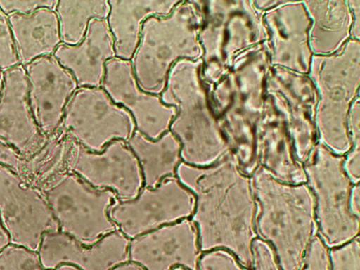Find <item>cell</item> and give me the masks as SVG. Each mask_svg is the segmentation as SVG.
<instances>
[{
	"instance_id": "13",
	"label": "cell",
	"mask_w": 360,
	"mask_h": 270,
	"mask_svg": "<svg viewBox=\"0 0 360 270\" xmlns=\"http://www.w3.org/2000/svg\"><path fill=\"white\" fill-rule=\"evenodd\" d=\"M23 67L32 114L41 133L49 136L59 129L65 107L78 85L53 55L39 57Z\"/></svg>"
},
{
	"instance_id": "9",
	"label": "cell",
	"mask_w": 360,
	"mask_h": 270,
	"mask_svg": "<svg viewBox=\"0 0 360 270\" xmlns=\"http://www.w3.org/2000/svg\"><path fill=\"white\" fill-rule=\"evenodd\" d=\"M0 221L11 244L37 252L44 233L59 230L41 191L1 164Z\"/></svg>"
},
{
	"instance_id": "28",
	"label": "cell",
	"mask_w": 360,
	"mask_h": 270,
	"mask_svg": "<svg viewBox=\"0 0 360 270\" xmlns=\"http://www.w3.org/2000/svg\"><path fill=\"white\" fill-rule=\"evenodd\" d=\"M56 4V0H0V8L6 15L29 14L41 8L54 10Z\"/></svg>"
},
{
	"instance_id": "15",
	"label": "cell",
	"mask_w": 360,
	"mask_h": 270,
	"mask_svg": "<svg viewBox=\"0 0 360 270\" xmlns=\"http://www.w3.org/2000/svg\"><path fill=\"white\" fill-rule=\"evenodd\" d=\"M46 139L37 125L30 108L28 82L24 67L19 64L4 71L0 96V141L26 159Z\"/></svg>"
},
{
	"instance_id": "20",
	"label": "cell",
	"mask_w": 360,
	"mask_h": 270,
	"mask_svg": "<svg viewBox=\"0 0 360 270\" xmlns=\"http://www.w3.org/2000/svg\"><path fill=\"white\" fill-rule=\"evenodd\" d=\"M73 140L60 128L47 136L44 144L24 159L20 175L41 191L68 172V159Z\"/></svg>"
},
{
	"instance_id": "1",
	"label": "cell",
	"mask_w": 360,
	"mask_h": 270,
	"mask_svg": "<svg viewBox=\"0 0 360 270\" xmlns=\"http://www.w3.org/2000/svg\"><path fill=\"white\" fill-rule=\"evenodd\" d=\"M176 177L195 197L191 219L198 229L201 252L228 250L252 269L257 205L251 178L240 169L233 153L207 167L181 162Z\"/></svg>"
},
{
	"instance_id": "25",
	"label": "cell",
	"mask_w": 360,
	"mask_h": 270,
	"mask_svg": "<svg viewBox=\"0 0 360 270\" xmlns=\"http://www.w3.org/2000/svg\"><path fill=\"white\" fill-rule=\"evenodd\" d=\"M19 64L8 15L0 8V70L4 72Z\"/></svg>"
},
{
	"instance_id": "35",
	"label": "cell",
	"mask_w": 360,
	"mask_h": 270,
	"mask_svg": "<svg viewBox=\"0 0 360 270\" xmlns=\"http://www.w3.org/2000/svg\"><path fill=\"white\" fill-rule=\"evenodd\" d=\"M173 270H189V269H185V268H183V267H176V268H175Z\"/></svg>"
},
{
	"instance_id": "18",
	"label": "cell",
	"mask_w": 360,
	"mask_h": 270,
	"mask_svg": "<svg viewBox=\"0 0 360 270\" xmlns=\"http://www.w3.org/2000/svg\"><path fill=\"white\" fill-rule=\"evenodd\" d=\"M8 20L15 53L22 66L39 57L53 55L61 44L54 10L41 8L29 14L11 13Z\"/></svg>"
},
{
	"instance_id": "29",
	"label": "cell",
	"mask_w": 360,
	"mask_h": 270,
	"mask_svg": "<svg viewBox=\"0 0 360 270\" xmlns=\"http://www.w3.org/2000/svg\"><path fill=\"white\" fill-rule=\"evenodd\" d=\"M359 143H355L354 149L350 151L345 158H344V169L353 184H359L360 181Z\"/></svg>"
},
{
	"instance_id": "2",
	"label": "cell",
	"mask_w": 360,
	"mask_h": 270,
	"mask_svg": "<svg viewBox=\"0 0 360 270\" xmlns=\"http://www.w3.org/2000/svg\"><path fill=\"white\" fill-rule=\"evenodd\" d=\"M257 237L272 248L281 270H300L317 234L314 195L306 183L274 178L260 166L250 176Z\"/></svg>"
},
{
	"instance_id": "8",
	"label": "cell",
	"mask_w": 360,
	"mask_h": 270,
	"mask_svg": "<svg viewBox=\"0 0 360 270\" xmlns=\"http://www.w3.org/2000/svg\"><path fill=\"white\" fill-rule=\"evenodd\" d=\"M195 197L176 176L162 180L155 188L143 186L130 200H116L109 216L117 230L129 239L161 226L191 219Z\"/></svg>"
},
{
	"instance_id": "19",
	"label": "cell",
	"mask_w": 360,
	"mask_h": 270,
	"mask_svg": "<svg viewBox=\"0 0 360 270\" xmlns=\"http://www.w3.org/2000/svg\"><path fill=\"white\" fill-rule=\"evenodd\" d=\"M138 162L143 186L155 188L162 180L176 176L181 158V144L169 131L150 139L136 130L126 141Z\"/></svg>"
},
{
	"instance_id": "22",
	"label": "cell",
	"mask_w": 360,
	"mask_h": 270,
	"mask_svg": "<svg viewBox=\"0 0 360 270\" xmlns=\"http://www.w3.org/2000/svg\"><path fill=\"white\" fill-rule=\"evenodd\" d=\"M0 270L50 269L42 266L37 251L9 243L0 251Z\"/></svg>"
},
{
	"instance_id": "12",
	"label": "cell",
	"mask_w": 360,
	"mask_h": 270,
	"mask_svg": "<svg viewBox=\"0 0 360 270\" xmlns=\"http://www.w3.org/2000/svg\"><path fill=\"white\" fill-rule=\"evenodd\" d=\"M128 253L144 270H198L202 252L195 224L185 219L130 239Z\"/></svg>"
},
{
	"instance_id": "11",
	"label": "cell",
	"mask_w": 360,
	"mask_h": 270,
	"mask_svg": "<svg viewBox=\"0 0 360 270\" xmlns=\"http://www.w3.org/2000/svg\"><path fill=\"white\" fill-rule=\"evenodd\" d=\"M101 87L132 117L136 130L150 139L168 131L176 114L160 95L142 90L134 74L131 60L115 57L105 65Z\"/></svg>"
},
{
	"instance_id": "32",
	"label": "cell",
	"mask_w": 360,
	"mask_h": 270,
	"mask_svg": "<svg viewBox=\"0 0 360 270\" xmlns=\"http://www.w3.org/2000/svg\"><path fill=\"white\" fill-rule=\"evenodd\" d=\"M55 270H80L78 268L71 265H60L58 266ZM110 270H144L139 265L128 261L124 263L120 264Z\"/></svg>"
},
{
	"instance_id": "27",
	"label": "cell",
	"mask_w": 360,
	"mask_h": 270,
	"mask_svg": "<svg viewBox=\"0 0 360 270\" xmlns=\"http://www.w3.org/2000/svg\"><path fill=\"white\" fill-rule=\"evenodd\" d=\"M252 270H281L271 247L256 237L252 244Z\"/></svg>"
},
{
	"instance_id": "26",
	"label": "cell",
	"mask_w": 360,
	"mask_h": 270,
	"mask_svg": "<svg viewBox=\"0 0 360 270\" xmlns=\"http://www.w3.org/2000/svg\"><path fill=\"white\" fill-rule=\"evenodd\" d=\"M300 270H330L329 248L318 234L311 240Z\"/></svg>"
},
{
	"instance_id": "16",
	"label": "cell",
	"mask_w": 360,
	"mask_h": 270,
	"mask_svg": "<svg viewBox=\"0 0 360 270\" xmlns=\"http://www.w3.org/2000/svg\"><path fill=\"white\" fill-rule=\"evenodd\" d=\"M53 55L72 75L78 87H101L106 63L115 57L107 20H92L80 42L61 43Z\"/></svg>"
},
{
	"instance_id": "33",
	"label": "cell",
	"mask_w": 360,
	"mask_h": 270,
	"mask_svg": "<svg viewBox=\"0 0 360 270\" xmlns=\"http://www.w3.org/2000/svg\"><path fill=\"white\" fill-rule=\"evenodd\" d=\"M10 243L9 236L0 221V251Z\"/></svg>"
},
{
	"instance_id": "30",
	"label": "cell",
	"mask_w": 360,
	"mask_h": 270,
	"mask_svg": "<svg viewBox=\"0 0 360 270\" xmlns=\"http://www.w3.org/2000/svg\"><path fill=\"white\" fill-rule=\"evenodd\" d=\"M24 159L11 147L0 141V164L20 174Z\"/></svg>"
},
{
	"instance_id": "24",
	"label": "cell",
	"mask_w": 360,
	"mask_h": 270,
	"mask_svg": "<svg viewBox=\"0 0 360 270\" xmlns=\"http://www.w3.org/2000/svg\"><path fill=\"white\" fill-rule=\"evenodd\" d=\"M198 270H252L244 266L229 251L216 249L202 252Z\"/></svg>"
},
{
	"instance_id": "17",
	"label": "cell",
	"mask_w": 360,
	"mask_h": 270,
	"mask_svg": "<svg viewBox=\"0 0 360 270\" xmlns=\"http://www.w3.org/2000/svg\"><path fill=\"white\" fill-rule=\"evenodd\" d=\"M177 0H110L106 19L114 40L115 57L131 60L143 22L153 15H166Z\"/></svg>"
},
{
	"instance_id": "6",
	"label": "cell",
	"mask_w": 360,
	"mask_h": 270,
	"mask_svg": "<svg viewBox=\"0 0 360 270\" xmlns=\"http://www.w3.org/2000/svg\"><path fill=\"white\" fill-rule=\"evenodd\" d=\"M41 191L59 231L86 246L117 229L108 213L117 200L110 190L96 188L68 172Z\"/></svg>"
},
{
	"instance_id": "31",
	"label": "cell",
	"mask_w": 360,
	"mask_h": 270,
	"mask_svg": "<svg viewBox=\"0 0 360 270\" xmlns=\"http://www.w3.org/2000/svg\"><path fill=\"white\" fill-rule=\"evenodd\" d=\"M349 207L352 212L360 218V186L359 183L354 184L349 198Z\"/></svg>"
},
{
	"instance_id": "7",
	"label": "cell",
	"mask_w": 360,
	"mask_h": 270,
	"mask_svg": "<svg viewBox=\"0 0 360 270\" xmlns=\"http://www.w3.org/2000/svg\"><path fill=\"white\" fill-rule=\"evenodd\" d=\"M59 128L93 152L116 140L127 141L136 130L131 115L101 87H78L65 107Z\"/></svg>"
},
{
	"instance_id": "34",
	"label": "cell",
	"mask_w": 360,
	"mask_h": 270,
	"mask_svg": "<svg viewBox=\"0 0 360 270\" xmlns=\"http://www.w3.org/2000/svg\"><path fill=\"white\" fill-rule=\"evenodd\" d=\"M3 82H4V72L0 70V96L3 88Z\"/></svg>"
},
{
	"instance_id": "3",
	"label": "cell",
	"mask_w": 360,
	"mask_h": 270,
	"mask_svg": "<svg viewBox=\"0 0 360 270\" xmlns=\"http://www.w3.org/2000/svg\"><path fill=\"white\" fill-rule=\"evenodd\" d=\"M202 69L200 59L178 61L160 94L176 110L169 131L181 144L182 162L195 167L211 165L231 151L208 109Z\"/></svg>"
},
{
	"instance_id": "21",
	"label": "cell",
	"mask_w": 360,
	"mask_h": 270,
	"mask_svg": "<svg viewBox=\"0 0 360 270\" xmlns=\"http://www.w3.org/2000/svg\"><path fill=\"white\" fill-rule=\"evenodd\" d=\"M54 11L61 43L75 45L82 40L92 20L107 19L110 5L105 0H62L57 1Z\"/></svg>"
},
{
	"instance_id": "4",
	"label": "cell",
	"mask_w": 360,
	"mask_h": 270,
	"mask_svg": "<svg viewBox=\"0 0 360 270\" xmlns=\"http://www.w3.org/2000/svg\"><path fill=\"white\" fill-rule=\"evenodd\" d=\"M202 15L196 1H179L166 15H153L143 24L131 59L136 82L147 92L160 95L169 73L181 60L202 55L198 34Z\"/></svg>"
},
{
	"instance_id": "10",
	"label": "cell",
	"mask_w": 360,
	"mask_h": 270,
	"mask_svg": "<svg viewBox=\"0 0 360 270\" xmlns=\"http://www.w3.org/2000/svg\"><path fill=\"white\" fill-rule=\"evenodd\" d=\"M68 170L96 188L111 191L120 200L135 198L143 186L136 158L121 140L110 143L101 152L91 151L73 140Z\"/></svg>"
},
{
	"instance_id": "14",
	"label": "cell",
	"mask_w": 360,
	"mask_h": 270,
	"mask_svg": "<svg viewBox=\"0 0 360 270\" xmlns=\"http://www.w3.org/2000/svg\"><path fill=\"white\" fill-rule=\"evenodd\" d=\"M129 240L117 229L86 246L58 230L43 235L37 252L42 266L50 270L64 264L80 270H110L129 261Z\"/></svg>"
},
{
	"instance_id": "23",
	"label": "cell",
	"mask_w": 360,
	"mask_h": 270,
	"mask_svg": "<svg viewBox=\"0 0 360 270\" xmlns=\"http://www.w3.org/2000/svg\"><path fill=\"white\" fill-rule=\"evenodd\" d=\"M330 270H360L359 236L329 248Z\"/></svg>"
},
{
	"instance_id": "5",
	"label": "cell",
	"mask_w": 360,
	"mask_h": 270,
	"mask_svg": "<svg viewBox=\"0 0 360 270\" xmlns=\"http://www.w3.org/2000/svg\"><path fill=\"white\" fill-rule=\"evenodd\" d=\"M343 162L344 157L319 145L303 163L306 184L315 202L317 234L328 248L359 236L360 218L349 207L355 184L346 174Z\"/></svg>"
}]
</instances>
